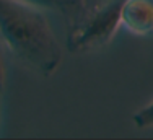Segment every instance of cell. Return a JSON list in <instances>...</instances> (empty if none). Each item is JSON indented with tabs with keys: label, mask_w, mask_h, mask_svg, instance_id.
Here are the masks:
<instances>
[{
	"label": "cell",
	"mask_w": 153,
	"mask_h": 140,
	"mask_svg": "<svg viewBox=\"0 0 153 140\" xmlns=\"http://www.w3.org/2000/svg\"><path fill=\"white\" fill-rule=\"evenodd\" d=\"M124 0H65L62 8L68 23L67 49L86 52L111 41L121 25Z\"/></svg>",
	"instance_id": "7a4b0ae2"
},
{
	"label": "cell",
	"mask_w": 153,
	"mask_h": 140,
	"mask_svg": "<svg viewBox=\"0 0 153 140\" xmlns=\"http://www.w3.org/2000/svg\"><path fill=\"white\" fill-rule=\"evenodd\" d=\"M121 23L135 34L153 31V0H124Z\"/></svg>",
	"instance_id": "3957f363"
},
{
	"label": "cell",
	"mask_w": 153,
	"mask_h": 140,
	"mask_svg": "<svg viewBox=\"0 0 153 140\" xmlns=\"http://www.w3.org/2000/svg\"><path fill=\"white\" fill-rule=\"evenodd\" d=\"M134 122L137 127H153V101L134 114Z\"/></svg>",
	"instance_id": "277c9868"
},
{
	"label": "cell",
	"mask_w": 153,
	"mask_h": 140,
	"mask_svg": "<svg viewBox=\"0 0 153 140\" xmlns=\"http://www.w3.org/2000/svg\"><path fill=\"white\" fill-rule=\"evenodd\" d=\"M3 83H5V69H3V62L2 57H0V91L3 88Z\"/></svg>",
	"instance_id": "8992f818"
},
{
	"label": "cell",
	"mask_w": 153,
	"mask_h": 140,
	"mask_svg": "<svg viewBox=\"0 0 153 140\" xmlns=\"http://www.w3.org/2000/svg\"><path fill=\"white\" fill-rule=\"evenodd\" d=\"M0 36L21 64L49 77L62 60V47L41 8L0 0Z\"/></svg>",
	"instance_id": "6da1fadb"
},
{
	"label": "cell",
	"mask_w": 153,
	"mask_h": 140,
	"mask_svg": "<svg viewBox=\"0 0 153 140\" xmlns=\"http://www.w3.org/2000/svg\"><path fill=\"white\" fill-rule=\"evenodd\" d=\"M23 3H28V5L38 7V8H47V10H59L62 12L65 5V0H20Z\"/></svg>",
	"instance_id": "5b68a950"
}]
</instances>
